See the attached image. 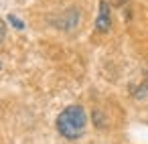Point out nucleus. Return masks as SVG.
<instances>
[{
	"label": "nucleus",
	"mask_w": 148,
	"mask_h": 144,
	"mask_svg": "<svg viewBox=\"0 0 148 144\" xmlns=\"http://www.w3.org/2000/svg\"><path fill=\"white\" fill-rule=\"evenodd\" d=\"M87 122V114L81 106H67L59 116H57V130L63 138L75 140L83 134Z\"/></svg>",
	"instance_id": "1"
},
{
	"label": "nucleus",
	"mask_w": 148,
	"mask_h": 144,
	"mask_svg": "<svg viewBox=\"0 0 148 144\" xmlns=\"http://www.w3.org/2000/svg\"><path fill=\"white\" fill-rule=\"evenodd\" d=\"M112 27V14H110V4L106 0L99 2V12H97V19H95V31L97 33H108Z\"/></svg>",
	"instance_id": "2"
},
{
	"label": "nucleus",
	"mask_w": 148,
	"mask_h": 144,
	"mask_svg": "<svg viewBox=\"0 0 148 144\" xmlns=\"http://www.w3.org/2000/svg\"><path fill=\"white\" fill-rule=\"evenodd\" d=\"M8 21H10V23H12V25H14L16 29H23V23H21V21H18L16 16H8Z\"/></svg>",
	"instance_id": "3"
},
{
	"label": "nucleus",
	"mask_w": 148,
	"mask_h": 144,
	"mask_svg": "<svg viewBox=\"0 0 148 144\" xmlns=\"http://www.w3.org/2000/svg\"><path fill=\"white\" fill-rule=\"evenodd\" d=\"M110 2L116 4V6H122V4H124V0H110Z\"/></svg>",
	"instance_id": "4"
},
{
	"label": "nucleus",
	"mask_w": 148,
	"mask_h": 144,
	"mask_svg": "<svg viewBox=\"0 0 148 144\" xmlns=\"http://www.w3.org/2000/svg\"><path fill=\"white\" fill-rule=\"evenodd\" d=\"M0 69H2V63H0Z\"/></svg>",
	"instance_id": "5"
}]
</instances>
